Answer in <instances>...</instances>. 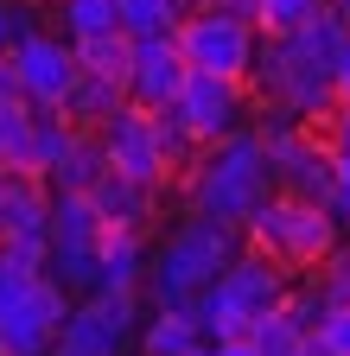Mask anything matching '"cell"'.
Listing matches in <instances>:
<instances>
[{"label":"cell","instance_id":"7","mask_svg":"<svg viewBox=\"0 0 350 356\" xmlns=\"http://www.w3.org/2000/svg\"><path fill=\"white\" fill-rule=\"evenodd\" d=\"M261 140H268V165H274V191H293V197H312V204H331V185H337V147L312 121H293V115H268L261 121Z\"/></svg>","mask_w":350,"mask_h":356},{"label":"cell","instance_id":"4","mask_svg":"<svg viewBox=\"0 0 350 356\" xmlns=\"http://www.w3.org/2000/svg\"><path fill=\"white\" fill-rule=\"evenodd\" d=\"M287 293H293V267H280L261 248H236V261L216 274V286L198 293V318H204L210 343H236V337H248L268 318V312H280Z\"/></svg>","mask_w":350,"mask_h":356},{"label":"cell","instance_id":"12","mask_svg":"<svg viewBox=\"0 0 350 356\" xmlns=\"http://www.w3.org/2000/svg\"><path fill=\"white\" fill-rule=\"evenodd\" d=\"M102 134V147H109V165L127 172V178H141V185H172V153H166V127H159V108H141V102H127Z\"/></svg>","mask_w":350,"mask_h":356},{"label":"cell","instance_id":"9","mask_svg":"<svg viewBox=\"0 0 350 356\" xmlns=\"http://www.w3.org/2000/svg\"><path fill=\"white\" fill-rule=\"evenodd\" d=\"M141 293H90L70 305L51 356H127V343H141Z\"/></svg>","mask_w":350,"mask_h":356},{"label":"cell","instance_id":"2","mask_svg":"<svg viewBox=\"0 0 350 356\" xmlns=\"http://www.w3.org/2000/svg\"><path fill=\"white\" fill-rule=\"evenodd\" d=\"M185 197L191 210L204 216H223V222H242L274 197V165H268V140H261V127H242L230 140H216L191 159L185 172Z\"/></svg>","mask_w":350,"mask_h":356},{"label":"cell","instance_id":"37","mask_svg":"<svg viewBox=\"0 0 350 356\" xmlns=\"http://www.w3.org/2000/svg\"><path fill=\"white\" fill-rule=\"evenodd\" d=\"M191 7H230V0H191Z\"/></svg>","mask_w":350,"mask_h":356},{"label":"cell","instance_id":"5","mask_svg":"<svg viewBox=\"0 0 350 356\" xmlns=\"http://www.w3.org/2000/svg\"><path fill=\"white\" fill-rule=\"evenodd\" d=\"M242 236H248V248L274 254L280 267H293V274H319V267L344 248V229H337L331 204L293 197V191H274L268 204L242 222Z\"/></svg>","mask_w":350,"mask_h":356},{"label":"cell","instance_id":"20","mask_svg":"<svg viewBox=\"0 0 350 356\" xmlns=\"http://www.w3.org/2000/svg\"><path fill=\"white\" fill-rule=\"evenodd\" d=\"M109 172V147L96 127H77V140L64 147V159L51 165V191H90L96 178Z\"/></svg>","mask_w":350,"mask_h":356},{"label":"cell","instance_id":"3","mask_svg":"<svg viewBox=\"0 0 350 356\" xmlns=\"http://www.w3.org/2000/svg\"><path fill=\"white\" fill-rule=\"evenodd\" d=\"M236 236H242L236 222L204 216V210H191L185 222H172L166 242L147 261V299L153 305H198V293L216 286V274L236 261V248H242Z\"/></svg>","mask_w":350,"mask_h":356},{"label":"cell","instance_id":"27","mask_svg":"<svg viewBox=\"0 0 350 356\" xmlns=\"http://www.w3.org/2000/svg\"><path fill=\"white\" fill-rule=\"evenodd\" d=\"M331 356H350V299H331L325 305V318H319V331H312Z\"/></svg>","mask_w":350,"mask_h":356},{"label":"cell","instance_id":"22","mask_svg":"<svg viewBox=\"0 0 350 356\" xmlns=\"http://www.w3.org/2000/svg\"><path fill=\"white\" fill-rule=\"evenodd\" d=\"M38 115H45V108H32V102H7V108H0V159H7V165H32L38 159Z\"/></svg>","mask_w":350,"mask_h":356},{"label":"cell","instance_id":"26","mask_svg":"<svg viewBox=\"0 0 350 356\" xmlns=\"http://www.w3.org/2000/svg\"><path fill=\"white\" fill-rule=\"evenodd\" d=\"M319 13H331V0H255V26L280 38V32H299V26H312Z\"/></svg>","mask_w":350,"mask_h":356},{"label":"cell","instance_id":"1","mask_svg":"<svg viewBox=\"0 0 350 356\" xmlns=\"http://www.w3.org/2000/svg\"><path fill=\"white\" fill-rule=\"evenodd\" d=\"M350 26L331 13H319L312 26L280 32L261 44V64L248 76L261 115H293V121H325L337 108V51H344Z\"/></svg>","mask_w":350,"mask_h":356},{"label":"cell","instance_id":"6","mask_svg":"<svg viewBox=\"0 0 350 356\" xmlns=\"http://www.w3.org/2000/svg\"><path fill=\"white\" fill-rule=\"evenodd\" d=\"M179 51H185V64L191 70H216V76H255V64H261V44H268V32L255 26V13H242V7H191L185 19H179Z\"/></svg>","mask_w":350,"mask_h":356},{"label":"cell","instance_id":"14","mask_svg":"<svg viewBox=\"0 0 350 356\" xmlns=\"http://www.w3.org/2000/svg\"><path fill=\"white\" fill-rule=\"evenodd\" d=\"M51 178L32 172V165H7L0 159V242L13 236H51Z\"/></svg>","mask_w":350,"mask_h":356},{"label":"cell","instance_id":"23","mask_svg":"<svg viewBox=\"0 0 350 356\" xmlns=\"http://www.w3.org/2000/svg\"><path fill=\"white\" fill-rule=\"evenodd\" d=\"M185 13H191V0H121V26L134 38H172Z\"/></svg>","mask_w":350,"mask_h":356},{"label":"cell","instance_id":"30","mask_svg":"<svg viewBox=\"0 0 350 356\" xmlns=\"http://www.w3.org/2000/svg\"><path fill=\"white\" fill-rule=\"evenodd\" d=\"M312 127H319L325 140H331V147H337V153L350 159V102H337V108H331L325 121H312Z\"/></svg>","mask_w":350,"mask_h":356},{"label":"cell","instance_id":"21","mask_svg":"<svg viewBox=\"0 0 350 356\" xmlns=\"http://www.w3.org/2000/svg\"><path fill=\"white\" fill-rule=\"evenodd\" d=\"M134 51H141V38L115 26V32H96V38H77V64L83 70H96V76H115L127 83V70H134Z\"/></svg>","mask_w":350,"mask_h":356},{"label":"cell","instance_id":"19","mask_svg":"<svg viewBox=\"0 0 350 356\" xmlns=\"http://www.w3.org/2000/svg\"><path fill=\"white\" fill-rule=\"evenodd\" d=\"M121 108H127V83L96 76V70H83V76H77V89H70V102H64V115H70L77 127H109Z\"/></svg>","mask_w":350,"mask_h":356},{"label":"cell","instance_id":"36","mask_svg":"<svg viewBox=\"0 0 350 356\" xmlns=\"http://www.w3.org/2000/svg\"><path fill=\"white\" fill-rule=\"evenodd\" d=\"M331 7H337V19H344V26H350V0H331Z\"/></svg>","mask_w":350,"mask_h":356},{"label":"cell","instance_id":"24","mask_svg":"<svg viewBox=\"0 0 350 356\" xmlns=\"http://www.w3.org/2000/svg\"><path fill=\"white\" fill-rule=\"evenodd\" d=\"M58 26L64 38H96L121 26V0H58Z\"/></svg>","mask_w":350,"mask_h":356},{"label":"cell","instance_id":"33","mask_svg":"<svg viewBox=\"0 0 350 356\" xmlns=\"http://www.w3.org/2000/svg\"><path fill=\"white\" fill-rule=\"evenodd\" d=\"M337 102H350V38H344V51H337Z\"/></svg>","mask_w":350,"mask_h":356},{"label":"cell","instance_id":"11","mask_svg":"<svg viewBox=\"0 0 350 356\" xmlns=\"http://www.w3.org/2000/svg\"><path fill=\"white\" fill-rule=\"evenodd\" d=\"M77 293L51 274H38L7 312H0V356H51L58 350V331L70 318Z\"/></svg>","mask_w":350,"mask_h":356},{"label":"cell","instance_id":"13","mask_svg":"<svg viewBox=\"0 0 350 356\" xmlns=\"http://www.w3.org/2000/svg\"><path fill=\"white\" fill-rule=\"evenodd\" d=\"M13 70H19V89H26L32 108H64L70 89H77V76H83V64H77V38L45 32V26L26 32V38L13 44Z\"/></svg>","mask_w":350,"mask_h":356},{"label":"cell","instance_id":"8","mask_svg":"<svg viewBox=\"0 0 350 356\" xmlns=\"http://www.w3.org/2000/svg\"><path fill=\"white\" fill-rule=\"evenodd\" d=\"M102 236L109 222L90 191H58L51 204V280H64L77 299L102 286Z\"/></svg>","mask_w":350,"mask_h":356},{"label":"cell","instance_id":"28","mask_svg":"<svg viewBox=\"0 0 350 356\" xmlns=\"http://www.w3.org/2000/svg\"><path fill=\"white\" fill-rule=\"evenodd\" d=\"M26 32H38L32 7H13V0H0V51H13V44H19Z\"/></svg>","mask_w":350,"mask_h":356},{"label":"cell","instance_id":"18","mask_svg":"<svg viewBox=\"0 0 350 356\" xmlns=\"http://www.w3.org/2000/svg\"><path fill=\"white\" fill-rule=\"evenodd\" d=\"M147 236L141 229H109L102 236V286L96 293H147Z\"/></svg>","mask_w":350,"mask_h":356},{"label":"cell","instance_id":"34","mask_svg":"<svg viewBox=\"0 0 350 356\" xmlns=\"http://www.w3.org/2000/svg\"><path fill=\"white\" fill-rule=\"evenodd\" d=\"M210 350H216V356H261V350H255L248 337H236V343H210Z\"/></svg>","mask_w":350,"mask_h":356},{"label":"cell","instance_id":"35","mask_svg":"<svg viewBox=\"0 0 350 356\" xmlns=\"http://www.w3.org/2000/svg\"><path fill=\"white\" fill-rule=\"evenodd\" d=\"M299 356H331V350H325V343H319V337H312V343H305V350H299Z\"/></svg>","mask_w":350,"mask_h":356},{"label":"cell","instance_id":"16","mask_svg":"<svg viewBox=\"0 0 350 356\" xmlns=\"http://www.w3.org/2000/svg\"><path fill=\"white\" fill-rule=\"evenodd\" d=\"M90 197H96V210H102L109 229H141V236H147V222L159 210V185H141V178H127L115 165L90 185Z\"/></svg>","mask_w":350,"mask_h":356},{"label":"cell","instance_id":"17","mask_svg":"<svg viewBox=\"0 0 350 356\" xmlns=\"http://www.w3.org/2000/svg\"><path fill=\"white\" fill-rule=\"evenodd\" d=\"M210 343L198 305H153L141 325V356H198Z\"/></svg>","mask_w":350,"mask_h":356},{"label":"cell","instance_id":"10","mask_svg":"<svg viewBox=\"0 0 350 356\" xmlns=\"http://www.w3.org/2000/svg\"><path fill=\"white\" fill-rule=\"evenodd\" d=\"M248 108H255V89L242 76H216V70H191V83L179 89V102H172L166 115L179 121L198 147H216L230 140V134L248 127Z\"/></svg>","mask_w":350,"mask_h":356},{"label":"cell","instance_id":"29","mask_svg":"<svg viewBox=\"0 0 350 356\" xmlns=\"http://www.w3.org/2000/svg\"><path fill=\"white\" fill-rule=\"evenodd\" d=\"M319 280H325V293H331V299H350V242L319 267Z\"/></svg>","mask_w":350,"mask_h":356},{"label":"cell","instance_id":"25","mask_svg":"<svg viewBox=\"0 0 350 356\" xmlns=\"http://www.w3.org/2000/svg\"><path fill=\"white\" fill-rule=\"evenodd\" d=\"M248 343H255L261 356H299L305 343H312V331H305V325L293 318V312L280 305V312H268V318H261V325L248 331Z\"/></svg>","mask_w":350,"mask_h":356},{"label":"cell","instance_id":"31","mask_svg":"<svg viewBox=\"0 0 350 356\" xmlns=\"http://www.w3.org/2000/svg\"><path fill=\"white\" fill-rule=\"evenodd\" d=\"M331 216H337V229L350 236V159L337 153V185H331Z\"/></svg>","mask_w":350,"mask_h":356},{"label":"cell","instance_id":"38","mask_svg":"<svg viewBox=\"0 0 350 356\" xmlns=\"http://www.w3.org/2000/svg\"><path fill=\"white\" fill-rule=\"evenodd\" d=\"M198 356H216V350H210V343H204V350H198Z\"/></svg>","mask_w":350,"mask_h":356},{"label":"cell","instance_id":"15","mask_svg":"<svg viewBox=\"0 0 350 356\" xmlns=\"http://www.w3.org/2000/svg\"><path fill=\"white\" fill-rule=\"evenodd\" d=\"M185 83H191V64H185V51H179V38H141L134 70H127V102H141V108H172Z\"/></svg>","mask_w":350,"mask_h":356},{"label":"cell","instance_id":"32","mask_svg":"<svg viewBox=\"0 0 350 356\" xmlns=\"http://www.w3.org/2000/svg\"><path fill=\"white\" fill-rule=\"evenodd\" d=\"M7 102H26V89H19V70H13V51H0V108Z\"/></svg>","mask_w":350,"mask_h":356}]
</instances>
